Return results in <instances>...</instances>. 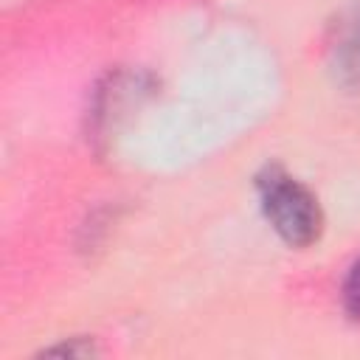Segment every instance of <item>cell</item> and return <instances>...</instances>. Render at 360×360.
<instances>
[{
    "label": "cell",
    "mask_w": 360,
    "mask_h": 360,
    "mask_svg": "<svg viewBox=\"0 0 360 360\" xmlns=\"http://www.w3.org/2000/svg\"><path fill=\"white\" fill-rule=\"evenodd\" d=\"M259 200L273 231L292 248H307L321 236L323 214L315 194L281 169H267L259 177Z\"/></svg>",
    "instance_id": "cell-1"
},
{
    "label": "cell",
    "mask_w": 360,
    "mask_h": 360,
    "mask_svg": "<svg viewBox=\"0 0 360 360\" xmlns=\"http://www.w3.org/2000/svg\"><path fill=\"white\" fill-rule=\"evenodd\" d=\"M338 70L343 73L346 82L360 84V17L338 45Z\"/></svg>",
    "instance_id": "cell-2"
},
{
    "label": "cell",
    "mask_w": 360,
    "mask_h": 360,
    "mask_svg": "<svg viewBox=\"0 0 360 360\" xmlns=\"http://www.w3.org/2000/svg\"><path fill=\"white\" fill-rule=\"evenodd\" d=\"M343 307L349 312V318L360 321V259L352 264L346 284H343Z\"/></svg>",
    "instance_id": "cell-3"
}]
</instances>
